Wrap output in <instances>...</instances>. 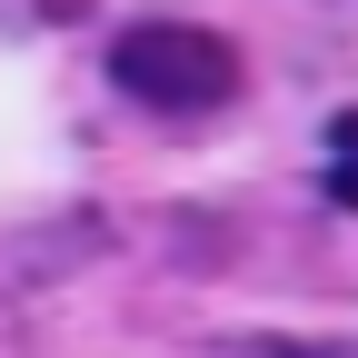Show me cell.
<instances>
[{"label": "cell", "mask_w": 358, "mask_h": 358, "mask_svg": "<svg viewBox=\"0 0 358 358\" xmlns=\"http://www.w3.org/2000/svg\"><path fill=\"white\" fill-rule=\"evenodd\" d=\"M268 358H358V348H299V338H268Z\"/></svg>", "instance_id": "3957f363"}, {"label": "cell", "mask_w": 358, "mask_h": 358, "mask_svg": "<svg viewBox=\"0 0 358 358\" xmlns=\"http://www.w3.org/2000/svg\"><path fill=\"white\" fill-rule=\"evenodd\" d=\"M110 80L150 110H219L239 90V50L199 20H129L110 40Z\"/></svg>", "instance_id": "6da1fadb"}, {"label": "cell", "mask_w": 358, "mask_h": 358, "mask_svg": "<svg viewBox=\"0 0 358 358\" xmlns=\"http://www.w3.org/2000/svg\"><path fill=\"white\" fill-rule=\"evenodd\" d=\"M329 199H338V209H358V110H338V120H329Z\"/></svg>", "instance_id": "7a4b0ae2"}]
</instances>
